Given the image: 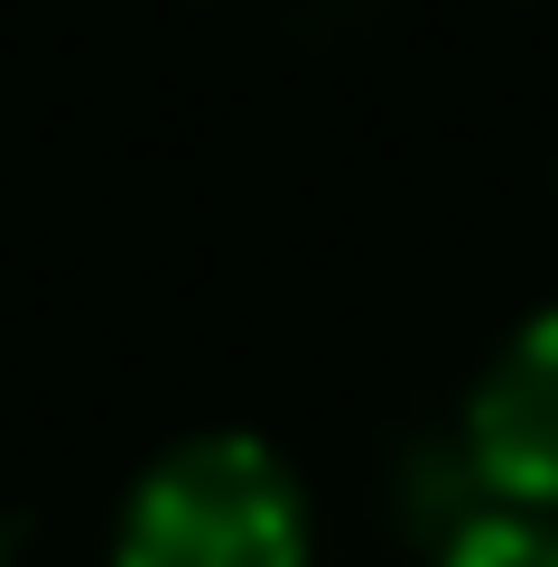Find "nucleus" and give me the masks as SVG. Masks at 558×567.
I'll use <instances>...</instances> for the list:
<instances>
[{
  "label": "nucleus",
  "mask_w": 558,
  "mask_h": 567,
  "mask_svg": "<svg viewBox=\"0 0 558 567\" xmlns=\"http://www.w3.org/2000/svg\"><path fill=\"white\" fill-rule=\"evenodd\" d=\"M112 567H308V493L261 437H186L131 484Z\"/></svg>",
  "instance_id": "1"
},
{
  "label": "nucleus",
  "mask_w": 558,
  "mask_h": 567,
  "mask_svg": "<svg viewBox=\"0 0 558 567\" xmlns=\"http://www.w3.org/2000/svg\"><path fill=\"white\" fill-rule=\"evenodd\" d=\"M465 437H475V465L494 493H512L521 512L558 503V317H530L503 344V363L475 391Z\"/></svg>",
  "instance_id": "2"
},
{
  "label": "nucleus",
  "mask_w": 558,
  "mask_h": 567,
  "mask_svg": "<svg viewBox=\"0 0 558 567\" xmlns=\"http://www.w3.org/2000/svg\"><path fill=\"white\" fill-rule=\"evenodd\" d=\"M437 567H558V522H540V512H475Z\"/></svg>",
  "instance_id": "3"
}]
</instances>
